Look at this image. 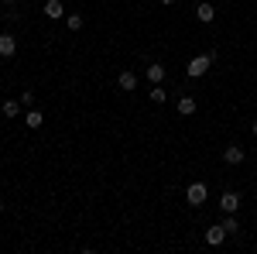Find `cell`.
Here are the masks:
<instances>
[{"label": "cell", "instance_id": "cell-6", "mask_svg": "<svg viewBox=\"0 0 257 254\" xmlns=\"http://www.w3.org/2000/svg\"><path fill=\"white\" fill-rule=\"evenodd\" d=\"M223 161H226L230 168H237V165L247 161V151H243L240 144H230V148H223Z\"/></svg>", "mask_w": 257, "mask_h": 254}, {"label": "cell", "instance_id": "cell-19", "mask_svg": "<svg viewBox=\"0 0 257 254\" xmlns=\"http://www.w3.org/2000/svg\"><path fill=\"white\" fill-rule=\"evenodd\" d=\"M4 210H7V203H4V199H0V213H4Z\"/></svg>", "mask_w": 257, "mask_h": 254}, {"label": "cell", "instance_id": "cell-7", "mask_svg": "<svg viewBox=\"0 0 257 254\" xmlns=\"http://www.w3.org/2000/svg\"><path fill=\"white\" fill-rule=\"evenodd\" d=\"M196 21L199 24H213V21H216V7H213L209 0H199L196 4Z\"/></svg>", "mask_w": 257, "mask_h": 254}, {"label": "cell", "instance_id": "cell-13", "mask_svg": "<svg viewBox=\"0 0 257 254\" xmlns=\"http://www.w3.org/2000/svg\"><path fill=\"white\" fill-rule=\"evenodd\" d=\"M144 72H148V82H151V86H155V82H165V76H168L161 62H151V65H148Z\"/></svg>", "mask_w": 257, "mask_h": 254}, {"label": "cell", "instance_id": "cell-18", "mask_svg": "<svg viewBox=\"0 0 257 254\" xmlns=\"http://www.w3.org/2000/svg\"><path fill=\"white\" fill-rule=\"evenodd\" d=\"M0 4H7V7H14V4H18V0H0Z\"/></svg>", "mask_w": 257, "mask_h": 254}, {"label": "cell", "instance_id": "cell-5", "mask_svg": "<svg viewBox=\"0 0 257 254\" xmlns=\"http://www.w3.org/2000/svg\"><path fill=\"white\" fill-rule=\"evenodd\" d=\"M18 55V38L11 31H0V59H14Z\"/></svg>", "mask_w": 257, "mask_h": 254}, {"label": "cell", "instance_id": "cell-20", "mask_svg": "<svg viewBox=\"0 0 257 254\" xmlns=\"http://www.w3.org/2000/svg\"><path fill=\"white\" fill-rule=\"evenodd\" d=\"M254 137H257V120H254Z\"/></svg>", "mask_w": 257, "mask_h": 254}, {"label": "cell", "instance_id": "cell-3", "mask_svg": "<svg viewBox=\"0 0 257 254\" xmlns=\"http://www.w3.org/2000/svg\"><path fill=\"white\" fill-rule=\"evenodd\" d=\"M240 203H243V199H240L237 189H226V193L219 196V210H223V213H237Z\"/></svg>", "mask_w": 257, "mask_h": 254}, {"label": "cell", "instance_id": "cell-8", "mask_svg": "<svg viewBox=\"0 0 257 254\" xmlns=\"http://www.w3.org/2000/svg\"><path fill=\"white\" fill-rule=\"evenodd\" d=\"M117 86L123 90V93H134V90H138V72H134V69H120Z\"/></svg>", "mask_w": 257, "mask_h": 254}, {"label": "cell", "instance_id": "cell-17", "mask_svg": "<svg viewBox=\"0 0 257 254\" xmlns=\"http://www.w3.org/2000/svg\"><path fill=\"white\" fill-rule=\"evenodd\" d=\"M18 100L24 103V110H28V107H35V90H21V93H18Z\"/></svg>", "mask_w": 257, "mask_h": 254}, {"label": "cell", "instance_id": "cell-10", "mask_svg": "<svg viewBox=\"0 0 257 254\" xmlns=\"http://www.w3.org/2000/svg\"><path fill=\"white\" fill-rule=\"evenodd\" d=\"M226 237H230V234L223 230V223H213V227H206V244H209V247H219Z\"/></svg>", "mask_w": 257, "mask_h": 254}, {"label": "cell", "instance_id": "cell-11", "mask_svg": "<svg viewBox=\"0 0 257 254\" xmlns=\"http://www.w3.org/2000/svg\"><path fill=\"white\" fill-rule=\"evenodd\" d=\"M21 120H24V127H31V131H38L41 124H45V117H41L38 107H28V110L21 114Z\"/></svg>", "mask_w": 257, "mask_h": 254}, {"label": "cell", "instance_id": "cell-14", "mask_svg": "<svg viewBox=\"0 0 257 254\" xmlns=\"http://www.w3.org/2000/svg\"><path fill=\"white\" fill-rule=\"evenodd\" d=\"M82 24H86V18H82V14H76V11H69V14H65V28H69L72 35H76V31H82Z\"/></svg>", "mask_w": 257, "mask_h": 254}, {"label": "cell", "instance_id": "cell-2", "mask_svg": "<svg viewBox=\"0 0 257 254\" xmlns=\"http://www.w3.org/2000/svg\"><path fill=\"white\" fill-rule=\"evenodd\" d=\"M206 199H209L206 182H189V186H185V203H189V206H202Z\"/></svg>", "mask_w": 257, "mask_h": 254}, {"label": "cell", "instance_id": "cell-12", "mask_svg": "<svg viewBox=\"0 0 257 254\" xmlns=\"http://www.w3.org/2000/svg\"><path fill=\"white\" fill-rule=\"evenodd\" d=\"M0 110H4V117L14 120V117H21V114H24V103L11 97V100H4V103H0Z\"/></svg>", "mask_w": 257, "mask_h": 254}, {"label": "cell", "instance_id": "cell-9", "mask_svg": "<svg viewBox=\"0 0 257 254\" xmlns=\"http://www.w3.org/2000/svg\"><path fill=\"white\" fill-rule=\"evenodd\" d=\"M41 14H45L48 21H62V18H65V4H62V0H45Z\"/></svg>", "mask_w": 257, "mask_h": 254}, {"label": "cell", "instance_id": "cell-4", "mask_svg": "<svg viewBox=\"0 0 257 254\" xmlns=\"http://www.w3.org/2000/svg\"><path fill=\"white\" fill-rule=\"evenodd\" d=\"M175 110L182 114V117H192V114L199 110V100L192 97V93H182V97L175 100Z\"/></svg>", "mask_w": 257, "mask_h": 254}, {"label": "cell", "instance_id": "cell-16", "mask_svg": "<svg viewBox=\"0 0 257 254\" xmlns=\"http://www.w3.org/2000/svg\"><path fill=\"white\" fill-rule=\"evenodd\" d=\"M148 97H151V103H165V100H168V90H165V82H155Z\"/></svg>", "mask_w": 257, "mask_h": 254}, {"label": "cell", "instance_id": "cell-15", "mask_svg": "<svg viewBox=\"0 0 257 254\" xmlns=\"http://www.w3.org/2000/svg\"><path fill=\"white\" fill-rule=\"evenodd\" d=\"M219 223H223V230H226V234H237V230H240L237 213H223V220H219Z\"/></svg>", "mask_w": 257, "mask_h": 254}, {"label": "cell", "instance_id": "cell-1", "mask_svg": "<svg viewBox=\"0 0 257 254\" xmlns=\"http://www.w3.org/2000/svg\"><path fill=\"white\" fill-rule=\"evenodd\" d=\"M209 65H213L209 55H192V59L185 62V76L189 79H202L206 72H209Z\"/></svg>", "mask_w": 257, "mask_h": 254}]
</instances>
